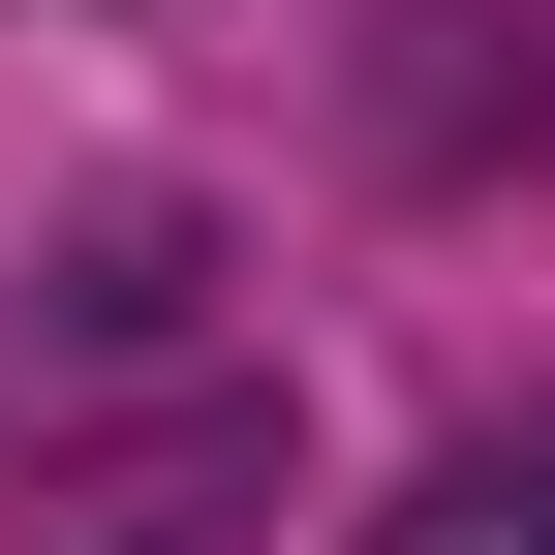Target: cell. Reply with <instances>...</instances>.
<instances>
[{
	"label": "cell",
	"mask_w": 555,
	"mask_h": 555,
	"mask_svg": "<svg viewBox=\"0 0 555 555\" xmlns=\"http://www.w3.org/2000/svg\"><path fill=\"white\" fill-rule=\"evenodd\" d=\"M371 555H555V433H463V463H433Z\"/></svg>",
	"instance_id": "obj_1"
}]
</instances>
